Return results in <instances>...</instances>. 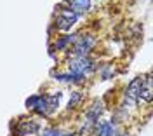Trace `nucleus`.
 Masks as SVG:
<instances>
[{"mask_svg": "<svg viewBox=\"0 0 153 136\" xmlns=\"http://www.w3.org/2000/svg\"><path fill=\"white\" fill-rule=\"evenodd\" d=\"M66 72L71 73V86H84L91 75L96 73L97 61L92 56H73L65 59Z\"/></svg>", "mask_w": 153, "mask_h": 136, "instance_id": "obj_1", "label": "nucleus"}, {"mask_svg": "<svg viewBox=\"0 0 153 136\" xmlns=\"http://www.w3.org/2000/svg\"><path fill=\"white\" fill-rule=\"evenodd\" d=\"M106 112V103L103 98H94L91 99V103L87 105V108L84 110V114L78 120L76 126V136H89L91 131L94 129V126L105 117Z\"/></svg>", "mask_w": 153, "mask_h": 136, "instance_id": "obj_2", "label": "nucleus"}, {"mask_svg": "<svg viewBox=\"0 0 153 136\" xmlns=\"http://www.w3.org/2000/svg\"><path fill=\"white\" fill-rule=\"evenodd\" d=\"M97 37L92 31H76L75 42L71 44V47L66 51V58L73 56H92L94 49L97 47Z\"/></svg>", "mask_w": 153, "mask_h": 136, "instance_id": "obj_3", "label": "nucleus"}, {"mask_svg": "<svg viewBox=\"0 0 153 136\" xmlns=\"http://www.w3.org/2000/svg\"><path fill=\"white\" fill-rule=\"evenodd\" d=\"M80 18H82V16H78L73 9L68 7L66 4H61V5H57L56 7L51 31L56 30V31H61V33H70V30L80 21Z\"/></svg>", "mask_w": 153, "mask_h": 136, "instance_id": "obj_4", "label": "nucleus"}, {"mask_svg": "<svg viewBox=\"0 0 153 136\" xmlns=\"http://www.w3.org/2000/svg\"><path fill=\"white\" fill-rule=\"evenodd\" d=\"M42 127L44 126L37 117H19L16 126H14V136H37Z\"/></svg>", "mask_w": 153, "mask_h": 136, "instance_id": "obj_5", "label": "nucleus"}, {"mask_svg": "<svg viewBox=\"0 0 153 136\" xmlns=\"http://www.w3.org/2000/svg\"><path fill=\"white\" fill-rule=\"evenodd\" d=\"M120 133H122V126L115 122L113 117H110V119H101L89 136H118Z\"/></svg>", "mask_w": 153, "mask_h": 136, "instance_id": "obj_6", "label": "nucleus"}, {"mask_svg": "<svg viewBox=\"0 0 153 136\" xmlns=\"http://www.w3.org/2000/svg\"><path fill=\"white\" fill-rule=\"evenodd\" d=\"M75 37H76V31L73 33H63L54 39V42L51 44V54L54 56V52H66L68 49L71 47V44L75 42Z\"/></svg>", "mask_w": 153, "mask_h": 136, "instance_id": "obj_7", "label": "nucleus"}, {"mask_svg": "<svg viewBox=\"0 0 153 136\" xmlns=\"http://www.w3.org/2000/svg\"><path fill=\"white\" fill-rule=\"evenodd\" d=\"M70 9H73L78 16H85L94 9V0H61Z\"/></svg>", "mask_w": 153, "mask_h": 136, "instance_id": "obj_8", "label": "nucleus"}, {"mask_svg": "<svg viewBox=\"0 0 153 136\" xmlns=\"http://www.w3.org/2000/svg\"><path fill=\"white\" fill-rule=\"evenodd\" d=\"M152 98H153V80H152V75L146 73L143 77V84H141V91H139V103L150 105Z\"/></svg>", "mask_w": 153, "mask_h": 136, "instance_id": "obj_9", "label": "nucleus"}, {"mask_svg": "<svg viewBox=\"0 0 153 136\" xmlns=\"http://www.w3.org/2000/svg\"><path fill=\"white\" fill-rule=\"evenodd\" d=\"M84 99H85V93H84L82 89H73V91H71V94H70V98H68L66 110H68V112L76 110V108L84 103Z\"/></svg>", "mask_w": 153, "mask_h": 136, "instance_id": "obj_10", "label": "nucleus"}, {"mask_svg": "<svg viewBox=\"0 0 153 136\" xmlns=\"http://www.w3.org/2000/svg\"><path fill=\"white\" fill-rule=\"evenodd\" d=\"M96 73L99 75L101 80H110L117 75V70H115V65H111V63H97Z\"/></svg>", "mask_w": 153, "mask_h": 136, "instance_id": "obj_11", "label": "nucleus"}, {"mask_svg": "<svg viewBox=\"0 0 153 136\" xmlns=\"http://www.w3.org/2000/svg\"><path fill=\"white\" fill-rule=\"evenodd\" d=\"M51 78L57 82V84H66V86H71V73L66 72V70H57V68H52L51 70Z\"/></svg>", "mask_w": 153, "mask_h": 136, "instance_id": "obj_12", "label": "nucleus"}, {"mask_svg": "<svg viewBox=\"0 0 153 136\" xmlns=\"http://www.w3.org/2000/svg\"><path fill=\"white\" fill-rule=\"evenodd\" d=\"M37 136H63V129L57 126H45L40 129Z\"/></svg>", "mask_w": 153, "mask_h": 136, "instance_id": "obj_13", "label": "nucleus"}, {"mask_svg": "<svg viewBox=\"0 0 153 136\" xmlns=\"http://www.w3.org/2000/svg\"><path fill=\"white\" fill-rule=\"evenodd\" d=\"M63 136H76L75 131H63Z\"/></svg>", "mask_w": 153, "mask_h": 136, "instance_id": "obj_14", "label": "nucleus"}, {"mask_svg": "<svg viewBox=\"0 0 153 136\" xmlns=\"http://www.w3.org/2000/svg\"><path fill=\"white\" fill-rule=\"evenodd\" d=\"M118 136H132V135H131V133H124V131H122V133H120Z\"/></svg>", "mask_w": 153, "mask_h": 136, "instance_id": "obj_15", "label": "nucleus"}]
</instances>
